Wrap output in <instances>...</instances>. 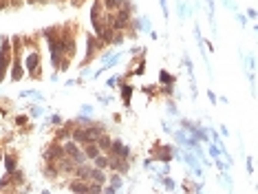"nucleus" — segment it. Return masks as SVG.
I'll list each match as a JSON object with an SVG mask.
<instances>
[{
    "label": "nucleus",
    "mask_w": 258,
    "mask_h": 194,
    "mask_svg": "<svg viewBox=\"0 0 258 194\" xmlns=\"http://www.w3.org/2000/svg\"><path fill=\"white\" fill-rule=\"evenodd\" d=\"M27 62H29V68H35V62H38V58H35V55H31V58L27 60Z\"/></svg>",
    "instance_id": "nucleus-1"
}]
</instances>
